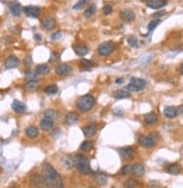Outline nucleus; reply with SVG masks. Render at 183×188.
<instances>
[{
    "mask_svg": "<svg viewBox=\"0 0 183 188\" xmlns=\"http://www.w3.org/2000/svg\"><path fill=\"white\" fill-rule=\"evenodd\" d=\"M51 71V68L48 64H38L36 67V73L38 74H47Z\"/></svg>",
    "mask_w": 183,
    "mask_h": 188,
    "instance_id": "28",
    "label": "nucleus"
},
{
    "mask_svg": "<svg viewBox=\"0 0 183 188\" xmlns=\"http://www.w3.org/2000/svg\"><path fill=\"white\" fill-rule=\"evenodd\" d=\"M113 113H115L116 115H123V110L121 109H116Z\"/></svg>",
    "mask_w": 183,
    "mask_h": 188,
    "instance_id": "45",
    "label": "nucleus"
},
{
    "mask_svg": "<svg viewBox=\"0 0 183 188\" xmlns=\"http://www.w3.org/2000/svg\"><path fill=\"white\" fill-rule=\"evenodd\" d=\"M90 1H91V0H79V1H78V3L73 6V9H74V10H79V9L83 8L85 5H88V3H90Z\"/></svg>",
    "mask_w": 183,
    "mask_h": 188,
    "instance_id": "36",
    "label": "nucleus"
},
{
    "mask_svg": "<svg viewBox=\"0 0 183 188\" xmlns=\"http://www.w3.org/2000/svg\"><path fill=\"white\" fill-rule=\"evenodd\" d=\"M164 116L167 118H174L177 115V108L174 106H169L164 108Z\"/></svg>",
    "mask_w": 183,
    "mask_h": 188,
    "instance_id": "22",
    "label": "nucleus"
},
{
    "mask_svg": "<svg viewBox=\"0 0 183 188\" xmlns=\"http://www.w3.org/2000/svg\"><path fill=\"white\" fill-rule=\"evenodd\" d=\"M73 51H74V53H75L76 55L84 56L85 54L89 52V48H88L87 45L81 44V43H76V44L73 45Z\"/></svg>",
    "mask_w": 183,
    "mask_h": 188,
    "instance_id": "14",
    "label": "nucleus"
},
{
    "mask_svg": "<svg viewBox=\"0 0 183 188\" xmlns=\"http://www.w3.org/2000/svg\"><path fill=\"white\" fill-rule=\"evenodd\" d=\"M127 42H128V44L132 46V48H138V42H137V38H136L135 36H129L128 38H127Z\"/></svg>",
    "mask_w": 183,
    "mask_h": 188,
    "instance_id": "38",
    "label": "nucleus"
},
{
    "mask_svg": "<svg viewBox=\"0 0 183 188\" xmlns=\"http://www.w3.org/2000/svg\"><path fill=\"white\" fill-rule=\"evenodd\" d=\"M119 16L125 22H132V20L135 19V13L130 9H124V10H121L119 13Z\"/></svg>",
    "mask_w": 183,
    "mask_h": 188,
    "instance_id": "15",
    "label": "nucleus"
},
{
    "mask_svg": "<svg viewBox=\"0 0 183 188\" xmlns=\"http://www.w3.org/2000/svg\"><path fill=\"white\" fill-rule=\"evenodd\" d=\"M132 170V166L130 165H126V166H124L123 167V169H121V174L123 175H126V174H128V172Z\"/></svg>",
    "mask_w": 183,
    "mask_h": 188,
    "instance_id": "41",
    "label": "nucleus"
},
{
    "mask_svg": "<svg viewBox=\"0 0 183 188\" xmlns=\"http://www.w3.org/2000/svg\"><path fill=\"white\" fill-rule=\"evenodd\" d=\"M41 25H42L43 28H45L46 31H52L56 26V22H55L53 17L47 16L45 18H43L42 22H41Z\"/></svg>",
    "mask_w": 183,
    "mask_h": 188,
    "instance_id": "8",
    "label": "nucleus"
},
{
    "mask_svg": "<svg viewBox=\"0 0 183 188\" xmlns=\"http://www.w3.org/2000/svg\"><path fill=\"white\" fill-rule=\"evenodd\" d=\"M80 149H81L82 151H90V150L93 149V143L91 142V141L87 140V141H84L81 145H80Z\"/></svg>",
    "mask_w": 183,
    "mask_h": 188,
    "instance_id": "33",
    "label": "nucleus"
},
{
    "mask_svg": "<svg viewBox=\"0 0 183 188\" xmlns=\"http://www.w3.org/2000/svg\"><path fill=\"white\" fill-rule=\"evenodd\" d=\"M146 87V81L144 79L141 78H132L130 79V82L127 84L126 87L124 88L127 91H132V93H136V91H141L144 88Z\"/></svg>",
    "mask_w": 183,
    "mask_h": 188,
    "instance_id": "4",
    "label": "nucleus"
},
{
    "mask_svg": "<svg viewBox=\"0 0 183 188\" xmlns=\"http://www.w3.org/2000/svg\"><path fill=\"white\" fill-rule=\"evenodd\" d=\"M116 45L113 42H104L98 46V53L101 56H108L109 54H111L115 50Z\"/></svg>",
    "mask_w": 183,
    "mask_h": 188,
    "instance_id": "5",
    "label": "nucleus"
},
{
    "mask_svg": "<svg viewBox=\"0 0 183 188\" xmlns=\"http://www.w3.org/2000/svg\"><path fill=\"white\" fill-rule=\"evenodd\" d=\"M26 135H27V138L29 139H36L38 136V129L36 126H28L26 129Z\"/></svg>",
    "mask_w": 183,
    "mask_h": 188,
    "instance_id": "24",
    "label": "nucleus"
},
{
    "mask_svg": "<svg viewBox=\"0 0 183 188\" xmlns=\"http://www.w3.org/2000/svg\"><path fill=\"white\" fill-rule=\"evenodd\" d=\"M177 114H181V115H183V105L179 106V108H177Z\"/></svg>",
    "mask_w": 183,
    "mask_h": 188,
    "instance_id": "44",
    "label": "nucleus"
},
{
    "mask_svg": "<svg viewBox=\"0 0 183 188\" xmlns=\"http://www.w3.org/2000/svg\"><path fill=\"white\" fill-rule=\"evenodd\" d=\"M9 9H10V13L12 14V16H20V14H22V10H23V8H22V6H20V3H12L9 5Z\"/></svg>",
    "mask_w": 183,
    "mask_h": 188,
    "instance_id": "23",
    "label": "nucleus"
},
{
    "mask_svg": "<svg viewBox=\"0 0 183 188\" xmlns=\"http://www.w3.org/2000/svg\"><path fill=\"white\" fill-rule=\"evenodd\" d=\"M97 130H98V127H97L96 124H90V125L85 126L82 131H83V134H84L85 138H92L93 135L97 133Z\"/></svg>",
    "mask_w": 183,
    "mask_h": 188,
    "instance_id": "18",
    "label": "nucleus"
},
{
    "mask_svg": "<svg viewBox=\"0 0 183 188\" xmlns=\"http://www.w3.org/2000/svg\"><path fill=\"white\" fill-rule=\"evenodd\" d=\"M61 35H62V33H61V32H57V33H55L53 36H52V39H53V41H55V39L60 38V37H61Z\"/></svg>",
    "mask_w": 183,
    "mask_h": 188,
    "instance_id": "43",
    "label": "nucleus"
},
{
    "mask_svg": "<svg viewBox=\"0 0 183 188\" xmlns=\"http://www.w3.org/2000/svg\"><path fill=\"white\" fill-rule=\"evenodd\" d=\"M35 39H36V41H37V42H38V41H41V36H40V35H35Z\"/></svg>",
    "mask_w": 183,
    "mask_h": 188,
    "instance_id": "47",
    "label": "nucleus"
},
{
    "mask_svg": "<svg viewBox=\"0 0 183 188\" xmlns=\"http://www.w3.org/2000/svg\"><path fill=\"white\" fill-rule=\"evenodd\" d=\"M111 11H113V7H111V5H109V3H107V5L104 6V8H102V14L104 15H110L111 14Z\"/></svg>",
    "mask_w": 183,
    "mask_h": 188,
    "instance_id": "40",
    "label": "nucleus"
},
{
    "mask_svg": "<svg viewBox=\"0 0 183 188\" xmlns=\"http://www.w3.org/2000/svg\"><path fill=\"white\" fill-rule=\"evenodd\" d=\"M25 88L29 91H34L38 88V80H28L26 82Z\"/></svg>",
    "mask_w": 183,
    "mask_h": 188,
    "instance_id": "30",
    "label": "nucleus"
},
{
    "mask_svg": "<svg viewBox=\"0 0 183 188\" xmlns=\"http://www.w3.org/2000/svg\"><path fill=\"white\" fill-rule=\"evenodd\" d=\"M146 5L148 8L152 9H160L164 6L167 5V0H147Z\"/></svg>",
    "mask_w": 183,
    "mask_h": 188,
    "instance_id": "13",
    "label": "nucleus"
},
{
    "mask_svg": "<svg viewBox=\"0 0 183 188\" xmlns=\"http://www.w3.org/2000/svg\"><path fill=\"white\" fill-rule=\"evenodd\" d=\"M44 91H45V94H47V95H54V94H56L57 91H59V88H57L56 84H52L46 86Z\"/></svg>",
    "mask_w": 183,
    "mask_h": 188,
    "instance_id": "31",
    "label": "nucleus"
},
{
    "mask_svg": "<svg viewBox=\"0 0 183 188\" xmlns=\"http://www.w3.org/2000/svg\"><path fill=\"white\" fill-rule=\"evenodd\" d=\"M23 11L25 13L26 16L33 17V18H37L40 16L42 9L40 7H36V6H26L23 8Z\"/></svg>",
    "mask_w": 183,
    "mask_h": 188,
    "instance_id": "7",
    "label": "nucleus"
},
{
    "mask_svg": "<svg viewBox=\"0 0 183 188\" xmlns=\"http://www.w3.org/2000/svg\"><path fill=\"white\" fill-rule=\"evenodd\" d=\"M12 110H14L15 113H17V114H23L24 112L26 110V105L25 104H23L22 101H19V100H14L12 101Z\"/></svg>",
    "mask_w": 183,
    "mask_h": 188,
    "instance_id": "17",
    "label": "nucleus"
},
{
    "mask_svg": "<svg viewBox=\"0 0 183 188\" xmlns=\"http://www.w3.org/2000/svg\"><path fill=\"white\" fill-rule=\"evenodd\" d=\"M138 185H139V183L136 179H127L124 183V186L126 188H136L138 187Z\"/></svg>",
    "mask_w": 183,
    "mask_h": 188,
    "instance_id": "35",
    "label": "nucleus"
},
{
    "mask_svg": "<svg viewBox=\"0 0 183 188\" xmlns=\"http://www.w3.org/2000/svg\"><path fill=\"white\" fill-rule=\"evenodd\" d=\"M64 121L68 125H73V124H76L79 122V116H78V114H75V113L70 112L65 115Z\"/></svg>",
    "mask_w": 183,
    "mask_h": 188,
    "instance_id": "19",
    "label": "nucleus"
},
{
    "mask_svg": "<svg viewBox=\"0 0 183 188\" xmlns=\"http://www.w3.org/2000/svg\"><path fill=\"white\" fill-rule=\"evenodd\" d=\"M19 65V59L16 55H9L5 61V68L6 69H14Z\"/></svg>",
    "mask_w": 183,
    "mask_h": 188,
    "instance_id": "11",
    "label": "nucleus"
},
{
    "mask_svg": "<svg viewBox=\"0 0 183 188\" xmlns=\"http://www.w3.org/2000/svg\"><path fill=\"white\" fill-rule=\"evenodd\" d=\"M44 117L45 118H50V119H55V118L57 117V112L54 109H47L45 110V113H44Z\"/></svg>",
    "mask_w": 183,
    "mask_h": 188,
    "instance_id": "34",
    "label": "nucleus"
},
{
    "mask_svg": "<svg viewBox=\"0 0 183 188\" xmlns=\"http://www.w3.org/2000/svg\"><path fill=\"white\" fill-rule=\"evenodd\" d=\"M166 171L171 175H179L181 172V167L180 165H177V163H172V165L167 166Z\"/></svg>",
    "mask_w": 183,
    "mask_h": 188,
    "instance_id": "26",
    "label": "nucleus"
},
{
    "mask_svg": "<svg viewBox=\"0 0 183 188\" xmlns=\"http://www.w3.org/2000/svg\"><path fill=\"white\" fill-rule=\"evenodd\" d=\"M43 178L47 188H63V178L59 172L48 163H45L43 167Z\"/></svg>",
    "mask_w": 183,
    "mask_h": 188,
    "instance_id": "1",
    "label": "nucleus"
},
{
    "mask_svg": "<svg viewBox=\"0 0 183 188\" xmlns=\"http://www.w3.org/2000/svg\"><path fill=\"white\" fill-rule=\"evenodd\" d=\"M130 172H132L134 176H136V177H142V176H144V174H145V167H144L143 165H141V163H135V165L132 166Z\"/></svg>",
    "mask_w": 183,
    "mask_h": 188,
    "instance_id": "16",
    "label": "nucleus"
},
{
    "mask_svg": "<svg viewBox=\"0 0 183 188\" xmlns=\"http://www.w3.org/2000/svg\"><path fill=\"white\" fill-rule=\"evenodd\" d=\"M157 140H158L157 134H149L147 136H141V138L138 139V142L144 148H152V146L155 145Z\"/></svg>",
    "mask_w": 183,
    "mask_h": 188,
    "instance_id": "6",
    "label": "nucleus"
},
{
    "mask_svg": "<svg viewBox=\"0 0 183 188\" xmlns=\"http://www.w3.org/2000/svg\"><path fill=\"white\" fill-rule=\"evenodd\" d=\"M41 129L43 130V131H51L52 129H53V125H54V121L53 119H50V118H43L42 121H41Z\"/></svg>",
    "mask_w": 183,
    "mask_h": 188,
    "instance_id": "20",
    "label": "nucleus"
},
{
    "mask_svg": "<svg viewBox=\"0 0 183 188\" xmlns=\"http://www.w3.org/2000/svg\"><path fill=\"white\" fill-rule=\"evenodd\" d=\"M71 71H72V68H71V65L66 64V63L59 64L55 68V72H56L57 76H68Z\"/></svg>",
    "mask_w": 183,
    "mask_h": 188,
    "instance_id": "12",
    "label": "nucleus"
},
{
    "mask_svg": "<svg viewBox=\"0 0 183 188\" xmlns=\"http://www.w3.org/2000/svg\"><path fill=\"white\" fill-rule=\"evenodd\" d=\"M165 15V11L164 10H162V11H158V13H156V14H154V18H158V17H162V16H164Z\"/></svg>",
    "mask_w": 183,
    "mask_h": 188,
    "instance_id": "42",
    "label": "nucleus"
},
{
    "mask_svg": "<svg viewBox=\"0 0 183 188\" xmlns=\"http://www.w3.org/2000/svg\"><path fill=\"white\" fill-rule=\"evenodd\" d=\"M94 103H96V99L92 95H84L81 96L78 101H76V107L82 113H87L90 112L91 109L94 106Z\"/></svg>",
    "mask_w": 183,
    "mask_h": 188,
    "instance_id": "2",
    "label": "nucleus"
},
{
    "mask_svg": "<svg viewBox=\"0 0 183 188\" xmlns=\"http://www.w3.org/2000/svg\"><path fill=\"white\" fill-rule=\"evenodd\" d=\"M116 82H117V84H123V82H124V79L119 78V79H117V80H116Z\"/></svg>",
    "mask_w": 183,
    "mask_h": 188,
    "instance_id": "46",
    "label": "nucleus"
},
{
    "mask_svg": "<svg viewBox=\"0 0 183 188\" xmlns=\"http://www.w3.org/2000/svg\"><path fill=\"white\" fill-rule=\"evenodd\" d=\"M136 151L132 146H125V148H121L120 149V155L126 160H129L135 157Z\"/></svg>",
    "mask_w": 183,
    "mask_h": 188,
    "instance_id": "10",
    "label": "nucleus"
},
{
    "mask_svg": "<svg viewBox=\"0 0 183 188\" xmlns=\"http://www.w3.org/2000/svg\"><path fill=\"white\" fill-rule=\"evenodd\" d=\"M160 23H161L160 19H154V20H152V22H151V23L148 24V26H147V29H148L149 32H152L153 29H154V28L156 27V26H157L158 24H160Z\"/></svg>",
    "mask_w": 183,
    "mask_h": 188,
    "instance_id": "39",
    "label": "nucleus"
},
{
    "mask_svg": "<svg viewBox=\"0 0 183 188\" xmlns=\"http://www.w3.org/2000/svg\"><path fill=\"white\" fill-rule=\"evenodd\" d=\"M73 161H74V167H76V169H78L81 174L83 175L91 174L90 163H89V161H88L85 155H76L75 157L73 158Z\"/></svg>",
    "mask_w": 183,
    "mask_h": 188,
    "instance_id": "3",
    "label": "nucleus"
},
{
    "mask_svg": "<svg viewBox=\"0 0 183 188\" xmlns=\"http://www.w3.org/2000/svg\"><path fill=\"white\" fill-rule=\"evenodd\" d=\"M144 122L147 125H153V124H155L157 122V115L154 112L147 113L146 115L144 116Z\"/></svg>",
    "mask_w": 183,
    "mask_h": 188,
    "instance_id": "21",
    "label": "nucleus"
},
{
    "mask_svg": "<svg viewBox=\"0 0 183 188\" xmlns=\"http://www.w3.org/2000/svg\"><path fill=\"white\" fill-rule=\"evenodd\" d=\"M62 166L64 167L65 169H71L74 166V161L73 158L71 157H64L62 159Z\"/></svg>",
    "mask_w": 183,
    "mask_h": 188,
    "instance_id": "29",
    "label": "nucleus"
},
{
    "mask_svg": "<svg viewBox=\"0 0 183 188\" xmlns=\"http://www.w3.org/2000/svg\"><path fill=\"white\" fill-rule=\"evenodd\" d=\"M96 10H97V8L94 5L89 6V7L84 10V17L85 18H90V17H92L93 15L96 14Z\"/></svg>",
    "mask_w": 183,
    "mask_h": 188,
    "instance_id": "32",
    "label": "nucleus"
},
{
    "mask_svg": "<svg viewBox=\"0 0 183 188\" xmlns=\"http://www.w3.org/2000/svg\"><path fill=\"white\" fill-rule=\"evenodd\" d=\"M180 73L181 74H183V63L180 65Z\"/></svg>",
    "mask_w": 183,
    "mask_h": 188,
    "instance_id": "48",
    "label": "nucleus"
},
{
    "mask_svg": "<svg viewBox=\"0 0 183 188\" xmlns=\"http://www.w3.org/2000/svg\"><path fill=\"white\" fill-rule=\"evenodd\" d=\"M113 96L117 99L128 98V97H130V93L125 89H119V90H116L115 93L113 94Z\"/></svg>",
    "mask_w": 183,
    "mask_h": 188,
    "instance_id": "25",
    "label": "nucleus"
},
{
    "mask_svg": "<svg viewBox=\"0 0 183 188\" xmlns=\"http://www.w3.org/2000/svg\"><path fill=\"white\" fill-rule=\"evenodd\" d=\"M31 183L35 188H44L45 187V181H44V178H43L42 175H38V174L33 175L31 178Z\"/></svg>",
    "mask_w": 183,
    "mask_h": 188,
    "instance_id": "9",
    "label": "nucleus"
},
{
    "mask_svg": "<svg viewBox=\"0 0 183 188\" xmlns=\"http://www.w3.org/2000/svg\"><path fill=\"white\" fill-rule=\"evenodd\" d=\"M80 64H81V67L83 68V69H91V68L93 67L92 62L89 61V60H87V59H82L81 62H80Z\"/></svg>",
    "mask_w": 183,
    "mask_h": 188,
    "instance_id": "37",
    "label": "nucleus"
},
{
    "mask_svg": "<svg viewBox=\"0 0 183 188\" xmlns=\"http://www.w3.org/2000/svg\"><path fill=\"white\" fill-rule=\"evenodd\" d=\"M94 180H96V183L98 184L99 186H104V184L107 183L108 177L106 174H97L94 176Z\"/></svg>",
    "mask_w": 183,
    "mask_h": 188,
    "instance_id": "27",
    "label": "nucleus"
}]
</instances>
